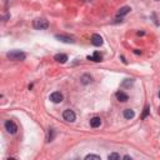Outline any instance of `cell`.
Segmentation results:
<instances>
[{
  "mask_svg": "<svg viewBox=\"0 0 160 160\" xmlns=\"http://www.w3.org/2000/svg\"><path fill=\"white\" fill-rule=\"evenodd\" d=\"M6 58L10 59V60H14V61H22V60H25L26 58V54L22 50H11L6 54Z\"/></svg>",
  "mask_w": 160,
  "mask_h": 160,
  "instance_id": "cell-1",
  "label": "cell"
},
{
  "mask_svg": "<svg viewBox=\"0 0 160 160\" xmlns=\"http://www.w3.org/2000/svg\"><path fill=\"white\" fill-rule=\"evenodd\" d=\"M33 26L36 30H45V29L49 28V23L46 19H36L34 20V23H33Z\"/></svg>",
  "mask_w": 160,
  "mask_h": 160,
  "instance_id": "cell-2",
  "label": "cell"
},
{
  "mask_svg": "<svg viewBox=\"0 0 160 160\" xmlns=\"http://www.w3.org/2000/svg\"><path fill=\"white\" fill-rule=\"evenodd\" d=\"M63 118H64V120L69 121V123H74L75 119H77V115H75V113L73 110H70V109H66V110L63 113Z\"/></svg>",
  "mask_w": 160,
  "mask_h": 160,
  "instance_id": "cell-3",
  "label": "cell"
},
{
  "mask_svg": "<svg viewBox=\"0 0 160 160\" xmlns=\"http://www.w3.org/2000/svg\"><path fill=\"white\" fill-rule=\"evenodd\" d=\"M5 129L9 134H15L16 131H18V126H16V124L13 120L5 121Z\"/></svg>",
  "mask_w": 160,
  "mask_h": 160,
  "instance_id": "cell-4",
  "label": "cell"
},
{
  "mask_svg": "<svg viewBox=\"0 0 160 160\" xmlns=\"http://www.w3.org/2000/svg\"><path fill=\"white\" fill-rule=\"evenodd\" d=\"M55 39L59 40V41H61V43H66V44H74L75 43L74 38H71L69 35H63V34L59 35L58 34V35H55Z\"/></svg>",
  "mask_w": 160,
  "mask_h": 160,
  "instance_id": "cell-5",
  "label": "cell"
},
{
  "mask_svg": "<svg viewBox=\"0 0 160 160\" xmlns=\"http://www.w3.org/2000/svg\"><path fill=\"white\" fill-rule=\"evenodd\" d=\"M63 99H64V96H63V94L60 91H54L50 94V100H51L53 103H61Z\"/></svg>",
  "mask_w": 160,
  "mask_h": 160,
  "instance_id": "cell-6",
  "label": "cell"
},
{
  "mask_svg": "<svg viewBox=\"0 0 160 160\" xmlns=\"http://www.w3.org/2000/svg\"><path fill=\"white\" fill-rule=\"evenodd\" d=\"M91 44L94 46H102L103 45V38L99 34H94L91 36Z\"/></svg>",
  "mask_w": 160,
  "mask_h": 160,
  "instance_id": "cell-7",
  "label": "cell"
},
{
  "mask_svg": "<svg viewBox=\"0 0 160 160\" xmlns=\"http://www.w3.org/2000/svg\"><path fill=\"white\" fill-rule=\"evenodd\" d=\"M54 59H55L58 63H60V64H65V63L68 61V55H66V54H56V55L54 56Z\"/></svg>",
  "mask_w": 160,
  "mask_h": 160,
  "instance_id": "cell-8",
  "label": "cell"
},
{
  "mask_svg": "<svg viewBox=\"0 0 160 160\" xmlns=\"http://www.w3.org/2000/svg\"><path fill=\"white\" fill-rule=\"evenodd\" d=\"M116 98H118V100H119V102H121V103H125V102H128V100H129V96L126 95L124 91H118V93H116Z\"/></svg>",
  "mask_w": 160,
  "mask_h": 160,
  "instance_id": "cell-9",
  "label": "cell"
},
{
  "mask_svg": "<svg viewBox=\"0 0 160 160\" xmlns=\"http://www.w3.org/2000/svg\"><path fill=\"white\" fill-rule=\"evenodd\" d=\"M130 10H131V8H130V6H123V8H120L119 11H118V14H116V16H118V18H119V16L121 18V16H124V15L128 14Z\"/></svg>",
  "mask_w": 160,
  "mask_h": 160,
  "instance_id": "cell-10",
  "label": "cell"
},
{
  "mask_svg": "<svg viewBox=\"0 0 160 160\" xmlns=\"http://www.w3.org/2000/svg\"><path fill=\"white\" fill-rule=\"evenodd\" d=\"M100 124H102V119L100 118H98V116H95V118H93V119L90 120V126L91 128H99L100 126Z\"/></svg>",
  "mask_w": 160,
  "mask_h": 160,
  "instance_id": "cell-11",
  "label": "cell"
},
{
  "mask_svg": "<svg viewBox=\"0 0 160 160\" xmlns=\"http://www.w3.org/2000/svg\"><path fill=\"white\" fill-rule=\"evenodd\" d=\"M102 55H100V53L98 51H95L94 53V55H91V56H88V60H91V61H95V63H100L102 61Z\"/></svg>",
  "mask_w": 160,
  "mask_h": 160,
  "instance_id": "cell-12",
  "label": "cell"
},
{
  "mask_svg": "<svg viewBox=\"0 0 160 160\" xmlns=\"http://www.w3.org/2000/svg\"><path fill=\"white\" fill-rule=\"evenodd\" d=\"M123 115H124L125 119L130 120V119H133V118H134V115H135V113H134V110H131V109H125L124 113H123Z\"/></svg>",
  "mask_w": 160,
  "mask_h": 160,
  "instance_id": "cell-13",
  "label": "cell"
},
{
  "mask_svg": "<svg viewBox=\"0 0 160 160\" xmlns=\"http://www.w3.org/2000/svg\"><path fill=\"white\" fill-rule=\"evenodd\" d=\"M91 81V77H90V75H83V77H81V83L83 84H89Z\"/></svg>",
  "mask_w": 160,
  "mask_h": 160,
  "instance_id": "cell-14",
  "label": "cell"
},
{
  "mask_svg": "<svg viewBox=\"0 0 160 160\" xmlns=\"http://www.w3.org/2000/svg\"><path fill=\"white\" fill-rule=\"evenodd\" d=\"M133 83H134V80H133V79H125L121 85H123L124 88H129L130 85H133Z\"/></svg>",
  "mask_w": 160,
  "mask_h": 160,
  "instance_id": "cell-15",
  "label": "cell"
},
{
  "mask_svg": "<svg viewBox=\"0 0 160 160\" xmlns=\"http://www.w3.org/2000/svg\"><path fill=\"white\" fill-rule=\"evenodd\" d=\"M54 138H55V130H54V129H50V130H49V135H48V141L54 140Z\"/></svg>",
  "mask_w": 160,
  "mask_h": 160,
  "instance_id": "cell-16",
  "label": "cell"
},
{
  "mask_svg": "<svg viewBox=\"0 0 160 160\" xmlns=\"http://www.w3.org/2000/svg\"><path fill=\"white\" fill-rule=\"evenodd\" d=\"M108 159H109V160H119V159H120V155L116 154V153H113V154H109Z\"/></svg>",
  "mask_w": 160,
  "mask_h": 160,
  "instance_id": "cell-17",
  "label": "cell"
},
{
  "mask_svg": "<svg viewBox=\"0 0 160 160\" xmlns=\"http://www.w3.org/2000/svg\"><path fill=\"white\" fill-rule=\"evenodd\" d=\"M89 159H95V160H102V158L99 155H94V154H89L85 157V160H89Z\"/></svg>",
  "mask_w": 160,
  "mask_h": 160,
  "instance_id": "cell-18",
  "label": "cell"
},
{
  "mask_svg": "<svg viewBox=\"0 0 160 160\" xmlns=\"http://www.w3.org/2000/svg\"><path fill=\"white\" fill-rule=\"evenodd\" d=\"M149 105H146V106L144 108V113H143V115H141V119H145L146 116H148V114H149Z\"/></svg>",
  "mask_w": 160,
  "mask_h": 160,
  "instance_id": "cell-19",
  "label": "cell"
},
{
  "mask_svg": "<svg viewBox=\"0 0 160 160\" xmlns=\"http://www.w3.org/2000/svg\"><path fill=\"white\" fill-rule=\"evenodd\" d=\"M124 159H125V160H131V157H129V155H125Z\"/></svg>",
  "mask_w": 160,
  "mask_h": 160,
  "instance_id": "cell-20",
  "label": "cell"
},
{
  "mask_svg": "<svg viewBox=\"0 0 160 160\" xmlns=\"http://www.w3.org/2000/svg\"><path fill=\"white\" fill-rule=\"evenodd\" d=\"M159 98H160V90H159Z\"/></svg>",
  "mask_w": 160,
  "mask_h": 160,
  "instance_id": "cell-21",
  "label": "cell"
},
{
  "mask_svg": "<svg viewBox=\"0 0 160 160\" xmlns=\"http://www.w3.org/2000/svg\"><path fill=\"white\" fill-rule=\"evenodd\" d=\"M157 1H159V0H157Z\"/></svg>",
  "mask_w": 160,
  "mask_h": 160,
  "instance_id": "cell-22",
  "label": "cell"
},
{
  "mask_svg": "<svg viewBox=\"0 0 160 160\" xmlns=\"http://www.w3.org/2000/svg\"><path fill=\"white\" fill-rule=\"evenodd\" d=\"M159 113H160V110H159Z\"/></svg>",
  "mask_w": 160,
  "mask_h": 160,
  "instance_id": "cell-23",
  "label": "cell"
}]
</instances>
